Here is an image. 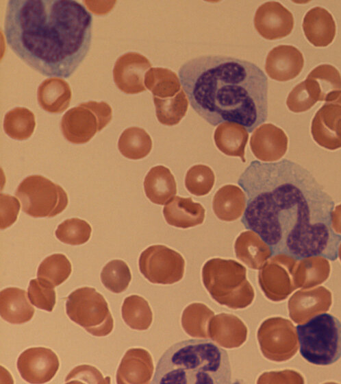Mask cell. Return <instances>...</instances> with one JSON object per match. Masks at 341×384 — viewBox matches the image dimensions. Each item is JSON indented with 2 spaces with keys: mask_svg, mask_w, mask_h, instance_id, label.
Listing matches in <instances>:
<instances>
[{
  "mask_svg": "<svg viewBox=\"0 0 341 384\" xmlns=\"http://www.w3.org/2000/svg\"><path fill=\"white\" fill-rule=\"evenodd\" d=\"M238 183L247 196L241 222L259 235L273 255L337 259L341 236L331 227L334 202L307 169L287 159L253 160Z\"/></svg>",
  "mask_w": 341,
  "mask_h": 384,
  "instance_id": "cell-1",
  "label": "cell"
},
{
  "mask_svg": "<svg viewBox=\"0 0 341 384\" xmlns=\"http://www.w3.org/2000/svg\"><path fill=\"white\" fill-rule=\"evenodd\" d=\"M92 17L75 0H10L4 35L12 51L43 75L69 77L89 51Z\"/></svg>",
  "mask_w": 341,
  "mask_h": 384,
  "instance_id": "cell-2",
  "label": "cell"
},
{
  "mask_svg": "<svg viewBox=\"0 0 341 384\" xmlns=\"http://www.w3.org/2000/svg\"><path fill=\"white\" fill-rule=\"evenodd\" d=\"M191 107L207 123L233 122L249 132L268 117V79L255 64L239 58L201 56L180 67Z\"/></svg>",
  "mask_w": 341,
  "mask_h": 384,
  "instance_id": "cell-3",
  "label": "cell"
},
{
  "mask_svg": "<svg viewBox=\"0 0 341 384\" xmlns=\"http://www.w3.org/2000/svg\"><path fill=\"white\" fill-rule=\"evenodd\" d=\"M227 351L207 339L177 342L160 357L152 383L230 384Z\"/></svg>",
  "mask_w": 341,
  "mask_h": 384,
  "instance_id": "cell-4",
  "label": "cell"
},
{
  "mask_svg": "<svg viewBox=\"0 0 341 384\" xmlns=\"http://www.w3.org/2000/svg\"><path fill=\"white\" fill-rule=\"evenodd\" d=\"M202 280L212 298L230 309H244L254 299V289L247 280L246 267L234 260H208L202 268Z\"/></svg>",
  "mask_w": 341,
  "mask_h": 384,
  "instance_id": "cell-5",
  "label": "cell"
},
{
  "mask_svg": "<svg viewBox=\"0 0 341 384\" xmlns=\"http://www.w3.org/2000/svg\"><path fill=\"white\" fill-rule=\"evenodd\" d=\"M300 353L308 362L328 365L341 357V322L333 315L321 313L296 327Z\"/></svg>",
  "mask_w": 341,
  "mask_h": 384,
  "instance_id": "cell-6",
  "label": "cell"
},
{
  "mask_svg": "<svg viewBox=\"0 0 341 384\" xmlns=\"http://www.w3.org/2000/svg\"><path fill=\"white\" fill-rule=\"evenodd\" d=\"M66 312L71 320L96 337L109 335L114 320L108 302L93 287L75 289L67 298Z\"/></svg>",
  "mask_w": 341,
  "mask_h": 384,
  "instance_id": "cell-7",
  "label": "cell"
},
{
  "mask_svg": "<svg viewBox=\"0 0 341 384\" xmlns=\"http://www.w3.org/2000/svg\"><path fill=\"white\" fill-rule=\"evenodd\" d=\"M15 195L21 201L22 211L33 217H53L64 211L68 202L62 187L40 175L25 178Z\"/></svg>",
  "mask_w": 341,
  "mask_h": 384,
  "instance_id": "cell-8",
  "label": "cell"
},
{
  "mask_svg": "<svg viewBox=\"0 0 341 384\" xmlns=\"http://www.w3.org/2000/svg\"><path fill=\"white\" fill-rule=\"evenodd\" d=\"M112 110L105 101H89L68 110L62 117L60 128L70 143H88L110 122Z\"/></svg>",
  "mask_w": 341,
  "mask_h": 384,
  "instance_id": "cell-9",
  "label": "cell"
},
{
  "mask_svg": "<svg viewBox=\"0 0 341 384\" xmlns=\"http://www.w3.org/2000/svg\"><path fill=\"white\" fill-rule=\"evenodd\" d=\"M257 337L262 355L273 361H287L298 350L296 329L290 320L283 317L264 320L257 331Z\"/></svg>",
  "mask_w": 341,
  "mask_h": 384,
  "instance_id": "cell-10",
  "label": "cell"
},
{
  "mask_svg": "<svg viewBox=\"0 0 341 384\" xmlns=\"http://www.w3.org/2000/svg\"><path fill=\"white\" fill-rule=\"evenodd\" d=\"M138 263L142 274L152 283L171 285L184 276L183 256L166 245L148 247L141 253Z\"/></svg>",
  "mask_w": 341,
  "mask_h": 384,
  "instance_id": "cell-11",
  "label": "cell"
},
{
  "mask_svg": "<svg viewBox=\"0 0 341 384\" xmlns=\"http://www.w3.org/2000/svg\"><path fill=\"white\" fill-rule=\"evenodd\" d=\"M297 261L285 253L272 255L267 260L258 274V283L268 299L283 300L296 289L294 272Z\"/></svg>",
  "mask_w": 341,
  "mask_h": 384,
  "instance_id": "cell-12",
  "label": "cell"
},
{
  "mask_svg": "<svg viewBox=\"0 0 341 384\" xmlns=\"http://www.w3.org/2000/svg\"><path fill=\"white\" fill-rule=\"evenodd\" d=\"M313 139L320 146L335 150L341 147V93L316 112L311 124Z\"/></svg>",
  "mask_w": 341,
  "mask_h": 384,
  "instance_id": "cell-13",
  "label": "cell"
},
{
  "mask_svg": "<svg viewBox=\"0 0 341 384\" xmlns=\"http://www.w3.org/2000/svg\"><path fill=\"white\" fill-rule=\"evenodd\" d=\"M17 369L27 382L41 384L49 382L57 373L60 362L57 355L45 347L29 348L17 360Z\"/></svg>",
  "mask_w": 341,
  "mask_h": 384,
  "instance_id": "cell-14",
  "label": "cell"
},
{
  "mask_svg": "<svg viewBox=\"0 0 341 384\" xmlns=\"http://www.w3.org/2000/svg\"><path fill=\"white\" fill-rule=\"evenodd\" d=\"M292 14L278 1H267L257 9L254 25L260 36L277 40L288 36L294 27Z\"/></svg>",
  "mask_w": 341,
  "mask_h": 384,
  "instance_id": "cell-15",
  "label": "cell"
},
{
  "mask_svg": "<svg viewBox=\"0 0 341 384\" xmlns=\"http://www.w3.org/2000/svg\"><path fill=\"white\" fill-rule=\"evenodd\" d=\"M151 67L149 60L137 52H128L121 56L113 69L115 84L126 94H137L146 91L144 77Z\"/></svg>",
  "mask_w": 341,
  "mask_h": 384,
  "instance_id": "cell-16",
  "label": "cell"
},
{
  "mask_svg": "<svg viewBox=\"0 0 341 384\" xmlns=\"http://www.w3.org/2000/svg\"><path fill=\"white\" fill-rule=\"evenodd\" d=\"M288 143V136L282 129L273 123H264L254 130L250 147L257 159L270 163L285 155Z\"/></svg>",
  "mask_w": 341,
  "mask_h": 384,
  "instance_id": "cell-17",
  "label": "cell"
},
{
  "mask_svg": "<svg viewBox=\"0 0 341 384\" xmlns=\"http://www.w3.org/2000/svg\"><path fill=\"white\" fill-rule=\"evenodd\" d=\"M304 65L302 53L294 46L281 45L267 55L265 70L273 80L286 82L299 75Z\"/></svg>",
  "mask_w": 341,
  "mask_h": 384,
  "instance_id": "cell-18",
  "label": "cell"
},
{
  "mask_svg": "<svg viewBox=\"0 0 341 384\" xmlns=\"http://www.w3.org/2000/svg\"><path fill=\"white\" fill-rule=\"evenodd\" d=\"M331 304V293L323 287L299 290L288 301L289 315L294 322L300 324L328 311Z\"/></svg>",
  "mask_w": 341,
  "mask_h": 384,
  "instance_id": "cell-19",
  "label": "cell"
},
{
  "mask_svg": "<svg viewBox=\"0 0 341 384\" xmlns=\"http://www.w3.org/2000/svg\"><path fill=\"white\" fill-rule=\"evenodd\" d=\"M154 370L151 354L140 348H130L124 355L116 372L118 384H148Z\"/></svg>",
  "mask_w": 341,
  "mask_h": 384,
  "instance_id": "cell-20",
  "label": "cell"
},
{
  "mask_svg": "<svg viewBox=\"0 0 341 384\" xmlns=\"http://www.w3.org/2000/svg\"><path fill=\"white\" fill-rule=\"evenodd\" d=\"M247 327L237 316L222 313L214 316L209 324V337L226 348L241 346L247 338Z\"/></svg>",
  "mask_w": 341,
  "mask_h": 384,
  "instance_id": "cell-21",
  "label": "cell"
},
{
  "mask_svg": "<svg viewBox=\"0 0 341 384\" xmlns=\"http://www.w3.org/2000/svg\"><path fill=\"white\" fill-rule=\"evenodd\" d=\"M312 98L328 101L341 93V75L333 65L323 64L312 69L304 80Z\"/></svg>",
  "mask_w": 341,
  "mask_h": 384,
  "instance_id": "cell-22",
  "label": "cell"
},
{
  "mask_svg": "<svg viewBox=\"0 0 341 384\" xmlns=\"http://www.w3.org/2000/svg\"><path fill=\"white\" fill-rule=\"evenodd\" d=\"M303 29L307 40L315 47H327L336 36V26L333 16L322 7L309 10L303 21Z\"/></svg>",
  "mask_w": 341,
  "mask_h": 384,
  "instance_id": "cell-23",
  "label": "cell"
},
{
  "mask_svg": "<svg viewBox=\"0 0 341 384\" xmlns=\"http://www.w3.org/2000/svg\"><path fill=\"white\" fill-rule=\"evenodd\" d=\"M205 210L191 197H173L166 202L163 214L166 222L173 226L188 228L201 224Z\"/></svg>",
  "mask_w": 341,
  "mask_h": 384,
  "instance_id": "cell-24",
  "label": "cell"
},
{
  "mask_svg": "<svg viewBox=\"0 0 341 384\" xmlns=\"http://www.w3.org/2000/svg\"><path fill=\"white\" fill-rule=\"evenodd\" d=\"M234 250L236 257L253 269H260L273 255L270 247L252 230L240 234L235 241Z\"/></svg>",
  "mask_w": 341,
  "mask_h": 384,
  "instance_id": "cell-25",
  "label": "cell"
},
{
  "mask_svg": "<svg viewBox=\"0 0 341 384\" xmlns=\"http://www.w3.org/2000/svg\"><path fill=\"white\" fill-rule=\"evenodd\" d=\"M1 317L8 322L21 324L29 322L35 310L27 298L26 291L18 287L1 291Z\"/></svg>",
  "mask_w": 341,
  "mask_h": 384,
  "instance_id": "cell-26",
  "label": "cell"
},
{
  "mask_svg": "<svg viewBox=\"0 0 341 384\" xmlns=\"http://www.w3.org/2000/svg\"><path fill=\"white\" fill-rule=\"evenodd\" d=\"M71 89L62 78L49 77L38 86V101L41 108L51 113H61L70 105Z\"/></svg>",
  "mask_w": 341,
  "mask_h": 384,
  "instance_id": "cell-27",
  "label": "cell"
},
{
  "mask_svg": "<svg viewBox=\"0 0 341 384\" xmlns=\"http://www.w3.org/2000/svg\"><path fill=\"white\" fill-rule=\"evenodd\" d=\"M244 191L233 184H227L219 189L214 196L213 211L222 221H232L240 217L246 208Z\"/></svg>",
  "mask_w": 341,
  "mask_h": 384,
  "instance_id": "cell-28",
  "label": "cell"
},
{
  "mask_svg": "<svg viewBox=\"0 0 341 384\" xmlns=\"http://www.w3.org/2000/svg\"><path fill=\"white\" fill-rule=\"evenodd\" d=\"M144 189L149 200L156 204H165L177 193V184L170 169L162 165L152 167L145 176Z\"/></svg>",
  "mask_w": 341,
  "mask_h": 384,
  "instance_id": "cell-29",
  "label": "cell"
},
{
  "mask_svg": "<svg viewBox=\"0 0 341 384\" xmlns=\"http://www.w3.org/2000/svg\"><path fill=\"white\" fill-rule=\"evenodd\" d=\"M249 133L242 125L233 122H224L216 128L214 139L217 148L225 155L238 156L246 162L244 149Z\"/></svg>",
  "mask_w": 341,
  "mask_h": 384,
  "instance_id": "cell-30",
  "label": "cell"
},
{
  "mask_svg": "<svg viewBox=\"0 0 341 384\" xmlns=\"http://www.w3.org/2000/svg\"><path fill=\"white\" fill-rule=\"evenodd\" d=\"M330 265L323 256H312L298 260L294 272L296 288H310L321 284L329 277Z\"/></svg>",
  "mask_w": 341,
  "mask_h": 384,
  "instance_id": "cell-31",
  "label": "cell"
},
{
  "mask_svg": "<svg viewBox=\"0 0 341 384\" xmlns=\"http://www.w3.org/2000/svg\"><path fill=\"white\" fill-rule=\"evenodd\" d=\"M180 82L174 71L162 67L151 68L144 77L146 88L153 96L162 99L175 96L181 89Z\"/></svg>",
  "mask_w": 341,
  "mask_h": 384,
  "instance_id": "cell-32",
  "label": "cell"
},
{
  "mask_svg": "<svg viewBox=\"0 0 341 384\" xmlns=\"http://www.w3.org/2000/svg\"><path fill=\"white\" fill-rule=\"evenodd\" d=\"M118 147L123 156L129 159L138 160L146 157L152 148L149 134L142 128L130 127L121 134Z\"/></svg>",
  "mask_w": 341,
  "mask_h": 384,
  "instance_id": "cell-33",
  "label": "cell"
},
{
  "mask_svg": "<svg viewBox=\"0 0 341 384\" xmlns=\"http://www.w3.org/2000/svg\"><path fill=\"white\" fill-rule=\"evenodd\" d=\"M214 316V312L205 304L192 303L183 311L181 326L192 337L207 338L209 324Z\"/></svg>",
  "mask_w": 341,
  "mask_h": 384,
  "instance_id": "cell-34",
  "label": "cell"
},
{
  "mask_svg": "<svg viewBox=\"0 0 341 384\" xmlns=\"http://www.w3.org/2000/svg\"><path fill=\"white\" fill-rule=\"evenodd\" d=\"M122 317L131 328L147 330L153 321V313L148 302L138 295H131L124 300Z\"/></svg>",
  "mask_w": 341,
  "mask_h": 384,
  "instance_id": "cell-35",
  "label": "cell"
},
{
  "mask_svg": "<svg viewBox=\"0 0 341 384\" xmlns=\"http://www.w3.org/2000/svg\"><path fill=\"white\" fill-rule=\"evenodd\" d=\"M156 117L163 125L172 126L178 124L186 115L188 100L184 90L174 97L162 99L153 96Z\"/></svg>",
  "mask_w": 341,
  "mask_h": 384,
  "instance_id": "cell-36",
  "label": "cell"
},
{
  "mask_svg": "<svg viewBox=\"0 0 341 384\" xmlns=\"http://www.w3.org/2000/svg\"><path fill=\"white\" fill-rule=\"evenodd\" d=\"M36 127L34 113L24 107H16L5 115L3 130L10 138L18 141L29 139Z\"/></svg>",
  "mask_w": 341,
  "mask_h": 384,
  "instance_id": "cell-37",
  "label": "cell"
},
{
  "mask_svg": "<svg viewBox=\"0 0 341 384\" xmlns=\"http://www.w3.org/2000/svg\"><path fill=\"white\" fill-rule=\"evenodd\" d=\"M72 272L71 263L63 254H53L45 258L38 268L37 277L53 287L64 283Z\"/></svg>",
  "mask_w": 341,
  "mask_h": 384,
  "instance_id": "cell-38",
  "label": "cell"
},
{
  "mask_svg": "<svg viewBox=\"0 0 341 384\" xmlns=\"http://www.w3.org/2000/svg\"><path fill=\"white\" fill-rule=\"evenodd\" d=\"M103 285L110 291L121 293L127 289L131 280V274L127 264L119 259L108 262L101 273Z\"/></svg>",
  "mask_w": 341,
  "mask_h": 384,
  "instance_id": "cell-39",
  "label": "cell"
},
{
  "mask_svg": "<svg viewBox=\"0 0 341 384\" xmlns=\"http://www.w3.org/2000/svg\"><path fill=\"white\" fill-rule=\"evenodd\" d=\"M91 232L92 228L87 221L75 217L59 224L55 234L62 243L78 245L86 243L90 238Z\"/></svg>",
  "mask_w": 341,
  "mask_h": 384,
  "instance_id": "cell-40",
  "label": "cell"
},
{
  "mask_svg": "<svg viewBox=\"0 0 341 384\" xmlns=\"http://www.w3.org/2000/svg\"><path fill=\"white\" fill-rule=\"evenodd\" d=\"M214 181L215 176L210 167L204 165H196L188 170L185 186L191 194L203 196L212 190Z\"/></svg>",
  "mask_w": 341,
  "mask_h": 384,
  "instance_id": "cell-41",
  "label": "cell"
},
{
  "mask_svg": "<svg viewBox=\"0 0 341 384\" xmlns=\"http://www.w3.org/2000/svg\"><path fill=\"white\" fill-rule=\"evenodd\" d=\"M28 298L36 307L51 312L56 302L54 287L38 279L29 282Z\"/></svg>",
  "mask_w": 341,
  "mask_h": 384,
  "instance_id": "cell-42",
  "label": "cell"
},
{
  "mask_svg": "<svg viewBox=\"0 0 341 384\" xmlns=\"http://www.w3.org/2000/svg\"><path fill=\"white\" fill-rule=\"evenodd\" d=\"M316 102L307 91L304 81L292 88L286 99L288 109L296 113L310 110Z\"/></svg>",
  "mask_w": 341,
  "mask_h": 384,
  "instance_id": "cell-43",
  "label": "cell"
},
{
  "mask_svg": "<svg viewBox=\"0 0 341 384\" xmlns=\"http://www.w3.org/2000/svg\"><path fill=\"white\" fill-rule=\"evenodd\" d=\"M66 383H110L108 377L104 379L101 372L95 367L90 365H80L73 368L66 376Z\"/></svg>",
  "mask_w": 341,
  "mask_h": 384,
  "instance_id": "cell-44",
  "label": "cell"
},
{
  "mask_svg": "<svg viewBox=\"0 0 341 384\" xmlns=\"http://www.w3.org/2000/svg\"><path fill=\"white\" fill-rule=\"evenodd\" d=\"M20 210L17 198L1 193V230L11 226L16 220Z\"/></svg>",
  "mask_w": 341,
  "mask_h": 384,
  "instance_id": "cell-45",
  "label": "cell"
},
{
  "mask_svg": "<svg viewBox=\"0 0 341 384\" xmlns=\"http://www.w3.org/2000/svg\"><path fill=\"white\" fill-rule=\"evenodd\" d=\"M331 221L334 232L341 234V204L336 206L332 211Z\"/></svg>",
  "mask_w": 341,
  "mask_h": 384,
  "instance_id": "cell-46",
  "label": "cell"
},
{
  "mask_svg": "<svg viewBox=\"0 0 341 384\" xmlns=\"http://www.w3.org/2000/svg\"><path fill=\"white\" fill-rule=\"evenodd\" d=\"M338 256H339V258L341 261V243L340 244V245L338 246Z\"/></svg>",
  "mask_w": 341,
  "mask_h": 384,
  "instance_id": "cell-47",
  "label": "cell"
}]
</instances>
